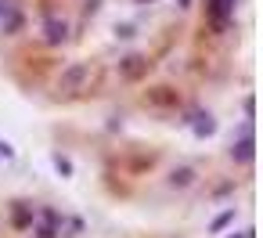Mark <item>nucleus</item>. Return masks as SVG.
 Here are the masks:
<instances>
[{
    "label": "nucleus",
    "mask_w": 263,
    "mask_h": 238,
    "mask_svg": "<svg viewBox=\"0 0 263 238\" xmlns=\"http://www.w3.org/2000/svg\"><path fill=\"white\" fill-rule=\"evenodd\" d=\"M87 72H90V65L87 62H76V65H69L65 72H61V91H76L83 79H87Z\"/></svg>",
    "instance_id": "obj_1"
},
{
    "label": "nucleus",
    "mask_w": 263,
    "mask_h": 238,
    "mask_svg": "<svg viewBox=\"0 0 263 238\" xmlns=\"http://www.w3.org/2000/svg\"><path fill=\"white\" fill-rule=\"evenodd\" d=\"M144 69H148V58L134 54V58H126V65H123V76H126V79H137V76H141Z\"/></svg>",
    "instance_id": "obj_2"
},
{
    "label": "nucleus",
    "mask_w": 263,
    "mask_h": 238,
    "mask_svg": "<svg viewBox=\"0 0 263 238\" xmlns=\"http://www.w3.org/2000/svg\"><path fill=\"white\" fill-rule=\"evenodd\" d=\"M191 181H195V170H191V166H180V170L170 173V184H173V188H187Z\"/></svg>",
    "instance_id": "obj_3"
},
{
    "label": "nucleus",
    "mask_w": 263,
    "mask_h": 238,
    "mask_svg": "<svg viewBox=\"0 0 263 238\" xmlns=\"http://www.w3.org/2000/svg\"><path fill=\"white\" fill-rule=\"evenodd\" d=\"M231 155H235V159H252V141H238V144L231 148Z\"/></svg>",
    "instance_id": "obj_4"
},
{
    "label": "nucleus",
    "mask_w": 263,
    "mask_h": 238,
    "mask_svg": "<svg viewBox=\"0 0 263 238\" xmlns=\"http://www.w3.org/2000/svg\"><path fill=\"white\" fill-rule=\"evenodd\" d=\"M47 40H54V44H58V40H65V22H61V25L51 22V25H47Z\"/></svg>",
    "instance_id": "obj_5"
},
{
    "label": "nucleus",
    "mask_w": 263,
    "mask_h": 238,
    "mask_svg": "<svg viewBox=\"0 0 263 238\" xmlns=\"http://www.w3.org/2000/svg\"><path fill=\"white\" fill-rule=\"evenodd\" d=\"M0 159H11V144H0Z\"/></svg>",
    "instance_id": "obj_6"
},
{
    "label": "nucleus",
    "mask_w": 263,
    "mask_h": 238,
    "mask_svg": "<svg viewBox=\"0 0 263 238\" xmlns=\"http://www.w3.org/2000/svg\"><path fill=\"white\" fill-rule=\"evenodd\" d=\"M180 8H187V0H180Z\"/></svg>",
    "instance_id": "obj_7"
},
{
    "label": "nucleus",
    "mask_w": 263,
    "mask_h": 238,
    "mask_svg": "<svg viewBox=\"0 0 263 238\" xmlns=\"http://www.w3.org/2000/svg\"><path fill=\"white\" fill-rule=\"evenodd\" d=\"M235 238H238V234H235Z\"/></svg>",
    "instance_id": "obj_8"
}]
</instances>
